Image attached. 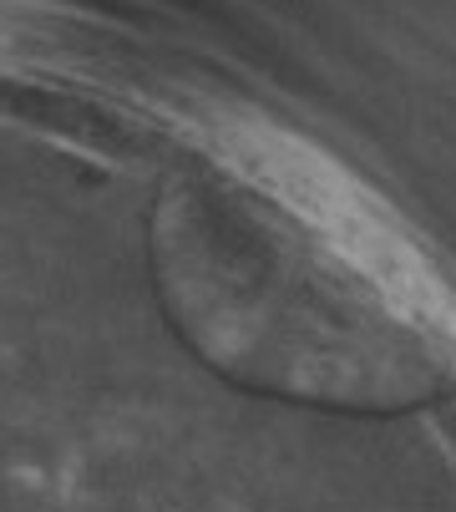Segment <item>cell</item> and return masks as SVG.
<instances>
[{
	"label": "cell",
	"instance_id": "6da1fadb",
	"mask_svg": "<svg viewBox=\"0 0 456 512\" xmlns=\"http://www.w3.org/2000/svg\"><path fill=\"white\" fill-rule=\"evenodd\" d=\"M183 244L198 320L244 376L350 406H396L436 386L431 335L315 203L228 178L193 198Z\"/></svg>",
	"mask_w": 456,
	"mask_h": 512
}]
</instances>
